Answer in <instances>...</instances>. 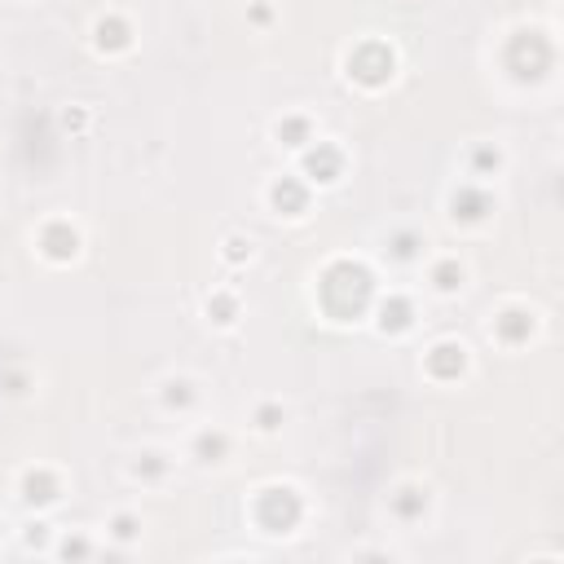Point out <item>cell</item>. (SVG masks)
I'll return each instance as SVG.
<instances>
[{
    "label": "cell",
    "instance_id": "obj_1",
    "mask_svg": "<svg viewBox=\"0 0 564 564\" xmlns=\"http://www.w3.org/2000/svg\"><path fill=\"white\" fill-rule=\"evenodd\" d=\"M308 511H313V502H308L304 485L282 480V476L260 480L247 494V502H242V516L251 520V529L260 538H291V533H300L304 520H308Z\"/></svg>",
    "mask_w": 564,
    "mask_h": 564
},
{
    "label": "cell",
    "instance_id": "obj_2",
    "mask_svg": "<svg viewBox=\"0 0 564 564\" xmlns=\"http://www.w3.org/2000/svg\"><path fill=\"white\" fill-rule=\"evenodd\" d=\"M480 330L485 339L498 348V352H529L533 344H542L546 335V308L533 304L529 295H502L498 304L485 308L480 317Z\"/></svg>",
    "mask_w": 564,
    "mask_h": 564
},
{
    "label": "cell",
    "instance_id": "obj_3",
    "mask_svg": "<svg viewBox=\"0 0 564 564\" xmlns=\"http://www.w3.org/2000/svg\"><path fill=\"white\" fill-rule=\"evenodd\" d=\"M498 216H502V194L494 185H480V181H463L458 176L441 194V220L458 238H485V234H494Z\"/></svg>",
    "mask_w": 564,
    "mask_h": 564
},
{
    "label": "cell",
    "instance_id": "obj_4",
    "mask_svg": "<svg viewBox=\"0 0 564 564\" xmlns=\"http://www.w3.org/2000/svg\"><path fill=\"white\" fill-rule=\"evenodd\" d=\"M176 449H181V463L185 467H194L203 476H216V471H229L238 463V454H242V427H229V423L203 414V419H194V423L181 427Z\"/></svg>",
    "mask_w": 564,
    "mask_h": 564
},
{
    "label": "cell",
    "instance_id": "obj_5",
    "mask_svg": "<svg viewBox=\"0 0 564 564\" xmlns=\"http://www.w3.org/2000/svg\"><path fill=\"white\" fill-rule=\"evenodd\" d=\"M379 516L388 520L392 533H427L436 524V516H441V494H436V485L427 476L405 471L383 489Z\"/></svg>",
    "mask_w": 564,
    "mask_h": 564
},
{
    "label": "cell",
    "instance_id": "obj_6",
    "mask_svg": "<svg viewBox=\"0 0 564 564\" xmlns=\"http://www.w3.org/2000/svg\"><path fill=\"white\" fill-rule=\"evenodd\" d=\"M145 397H150L159 419H172L181 427L203 419V414H212V383L189 366H167L163 375H154Z\"/></svg>",
    "mask_w": 564,
    "mask_h": 564
},
{
    "label": "cell",
    "instance_id": "obj_7",
    "mask_svg": "<svg viewBox=\"0 0 564 564\" xmlns=\"http://www.w3.org/2000/svg\"><path fill=\"white\" fill-rule=\"evenodd\" d=\"M538 31H542V22H516V26H507L502 35H507L511 48H520V53H516V57H511V53H498V57H494V75H498L502 84H516L520 93H538V88H546V84L555 79V48H542L538 57L529 53L533 40H538Z\"/></svg>",
    "mask_w": 564,
    "mask_h": 564
},
{
    "label": "cell",
    "instance_id": "obj_8",
    "mask_svg": "<svg viewBox=\"0 0 564 564\" xmlns=\"http://www.w3.org/2000/svg\"><path fill=\"white\" fill-rule=\"evenodd\" d=\"M432 234L419 225V220H392L375 234V247H370V264L388 278H414L419 264L427 260L432 251Z\"/></svg>",
    "mask_w": 564,
    "mask_h": 564
},
{
    "label": "cell",
    "instance_id": "obj_9",
    "mask_svg": "<svg viewBox=\"0 0 564 564\" xmlns=\"http://www.w3.org/2000/svg\"><path fill=\"white\" fill-rule=\"evenodd\" d=\"M414 278H419V286H414L419 295H427V300H436V304H458V300H467L471 286H476V264H471V256L458 251V247H432Z\"/></svg>",
    "mask_w": 564,
    "mask_h": 564
},
{
    "label": "cell",
    "instance_id": "obj_10",
    "mask_svg": "<svg viewBox=\"0 0 564 564\" xmlns=\"http://www.w3.org/2000/svg\"><path fill=\"white\" fill-rule=\"evenodd\" d=\"M75 489V476L62 467V463H48V458H35V463H22L13 471V502L26 511V516H48L57 511Z\"/></svg>",
    "mask_w": 564,
    "mask_h": 564
},
{
    "label": "cell",
    "instance_id": "obj_11",
    "mask_svg": "<svg viewBox=\"0 0 564 564\" xmlns=\"http://www.w3.org/2000/svg\"><path fill=\"white\" fill-rule=\"evenodd\" d=\"M339 70H344V79H348L352 88H361V93H383V88L397 79L401 57H397V48H392L388 40L361 35V40H352V44L344 48Z\"/></svg>",
    "mask_w": 564,
    "mask_h": 564
},
{
    "label": "cell",
    "instance_id": "obj_12",
    "mask_svg": "<svg viewBox=\"0 0 564 564\" xmlns=\"http://www.w3.org/2000/svg\"><path fill=\"white\" fill-rule=\"evenodd\" d=\"M84 247H88V234L84 225L70 216V212H48L44 220L31 225V251L40 264L48 269H70L84 260Z\"/></svg>",
    "mask_w": 564,
    "mask_h": 564
},
{
    "label": "cell",
    "instance_id": "obj_13",
    "mask_svg": "<svg viewBox=\"0 0 564 564\" xmlns=\"http://www.w3.org/2000/svg\"><path fill=\"white\" fill-rule=\"evenodd\" d=\"M181 449L163 445V441H141L123 454V485L141 489V494H167L181 476Z\"/></svg>",
    "mask_w": 564,
    "mask_h": 564
},
{
    "label": "cell",
    "instance_id": "obj_14",
    "mask_svg": "<svg viewBox=\"0 0 564 564\" xmlns=\"http://www.w3.org/2000/svg\"><path fill=\"white\" fill-rule=\"evenodd\" d=\"M419 375L432 388H463L476 375V348L463 335H436L419 348Z\"/></svg>",
    "mask_w": 564,
    "mask_h": 564
},
{
    "label": "cell",
    "instance_id": "obj_15",
    "mask_svg": "<svg viewBox=\"0 0 564 564\" xmlns=\"http://www.w3.org/2000/svg\"><path fill=\"white\" fill-rule=\"evenodd\" d=\"M260 207H264V216H273L282 225H304L317 207V189L295 167H278L260 181Z\"/></svg>",
    "mask_w": 564,
    "mask_h": 564
},
{
    "label": "cell",
    "instance_id": "obj_16",
    "mask_svg": "<svg viewBox=\"0 0 564 564\" xmlns=\"http://www.w3.org/2000/svg\"><path fill=\"white\" fill-rule=\"evenodd\" d=\"M291 167H295L317 194H326V189H339V185L348 181V172H352V150H348L339 137L322 132L313 145H304V150L291 159Z\"/></svg>",
    "mask_w": 564,
    "mask_h": 564
},
{
    "label": "cell",
    "instance_id": "obj_17",
    "mask_svg": "<svg viewBox=\"0 0 564 564\" xmlns=\"http://www.w3.org/2000/svg\"><path fill=\"white\" fill-rule=\"evenodd\" d=\"M370 330L379 339H410L419 326H423V304H419V291L414 286H379L375 304H370Z\"/></svg>",
    "mask_w": 564,
    "mask_h": 564
},
{
    "label": "cell",
    "instance_id": "obj_18",
    "mask_svg": "<svg viewBox=\"0 0 564 564\" xmlns=\"http://www.w3.org/2000/svg\"><path fill=\"white\" fill-rule=\"evenodd\" d=\"M137 44H141L137 22H132L123 9H101V13L88 22V48H93L97 57H106V62H123V57H132Z\"/></svg>",
    "mask_w": 564,
    "mask_h": 564
},
{
    "label": "cell",
    "instance_id": "obj_19",
    "mask_svg": "<svg viewBox=\"0 0 564 564\" xmlns=\"http://www.w3.org/2000/svg\"><path fill=\"white\" fill-rule=\"evenodd\" d=\"M454 167H458V176H463V181L494 185V181H502V176H507V167H511V150H507V141H502V137H471V141H463V150H458Z\"/></svg>",
    "mask_w": 564,
    "mask_h": 564
},
{
    "label": "cell",
    "instance_id": "obj_20",
    "mask_svg": "<svg viewBox=\"0 0 564 564\" xmlns=\"http://www.w3.org/2000/svg\"><path fill=\"white\" fill-rule=\"evenodd\" d=\"M322 137V119L308 110V106H286L269 119V145L286 159H295L304 145H313Z\"/></svg>",
    "mask_w": 564,
    "mask_h": 564
},
{
    "label": "cell",
    "instance_id": "obj_21",
    "mask_svg": "<svg viewBox=\"0 0 564 564\" xmlns=\"http://www.w3.org/2000/svg\"><path fill=\"white\" fill-rule=\"evenodd\" d=\"M145 529H150L145 511L132 507V502H119V507L106 511V520H101L97 533H101V546H106V551H115V555H132V551L145 542Z\"/></svg>",
    "mask_w": 564,
    "mask_h": 564
},
{
    "label": "cell",
    "instance_id": "obj_22",
    "mask_svg": "<svg viewBox=\"0 0 564 564\" xmlns=\"http://www.w3.org/2000/svg\"><path fill=\"white\" fill-rule=\"evenodd\" d=\"M198 317H203V326H207V330L229 335V330H238V326H242V317H247V300H242V291H238L234 282H216V286L203 295Z\"/></svg>",
    "mask_w": 564,
    "mask_h": 564
},
{
    "label": "cell",
    "instance_id": "obj_23",
    "mask_svg": "<svg viewBox=\"0 0 564 564\" xmlns=\"http://www.w3.org/2000/svg\"><path fill=\"white\" fill-rule=\"evenodd\" d=\"M291 423V401H282L278 392H260L251 397V405L242 410V436H256V441H278Z\"/></svg>",
    "mask_w": 564,
    "mask_h": 564
},
{
    "label": "cell",
    "instance_id": "obj_24",
    "mask_svg": "<svg viewBox=\"0 0 564 564\" xmlns=\"http://www.w3.org/2000/svg\"><path fill=\"white\" fill-rule=\"evenodd\" d=\"M48 555L53 560H97V555H106V546H101V533L97 529L75 524V529H57L53 533Z\"/></svg>",
    "mask_w": 564,
    "mask_h": 564
},
{
    "label": "cell",
    "instance_id": "obj_25",
    "mask_svg": "<svg viewBox=\"0 0 564 564\" xmlns=\"http://www.w3.org/2000/svg\"><path fill=\"white\" fill-rule=\"evenodd\" d=\"M216 260H220L229 273H238V269H247V264L260 260V238L247 234V229H229V234H220V242H216Z\"/></svg>",
    "mask_w": 564,
    "mask_h": 564
},
{
    "label": "cell",
    "instance_id": "obj_26",
    "mask_svg": "<svg viewBox=\"0 0 564 564\" xmlns=\"http://www.w3.org/2000/svg\"><path fill=\"white\" fill-rule=\"evenodd\" d=\"M40 392V370L26 366V361H13V366H0V397L4 401H31Z\"/></svg>",
    "mask_w": 564,
    "mask_h": 564
},
{
    "label": "cell",
    "instance_id": "obj_27",
    "mask_svg": "<svg viewBox=\"0 0 564 564\" xmlns=\"http://www.w3.org/2000/svg\"><path fill=\"white\" fill-rule=\"evenodd\" d=\"M242 22L256 31V35H273V26L282 22V9L273 0H247L242 4Z\"/></svg>",
    "mask_w": 564,
    "mask_h": 564
},
{
    "label": "cell",
    "instance_id": "obj_28",
    "mask_svg": "<svg viewBox=\"0 0 564 564\" xmlns=\"http://www.w3.org/2000/svg\"><path fill=\"white\" fill-rule=\"evenodd\" d=\"M397 555H401V551L388 546V542H383V546H348V560H397Z\"/></svg>",
    "mask_w": 564,
    "mask_h": 564
},
{
    "label": "cell",
    "instance_id": "obj_29",
    "mask_svg": "<svg viewBox=\"0 0 564 564\" xmlns=\"http://www.w3.org/2000/svg\"><path fill=\"white\" fill-rule=\"evenodd\" d=\"M9 533H13V524H9L4 516H0V546H4V538H9Z\"/></svg>",
    "mask_w": 564,
    "mask_h": 564
}]
</instances>
